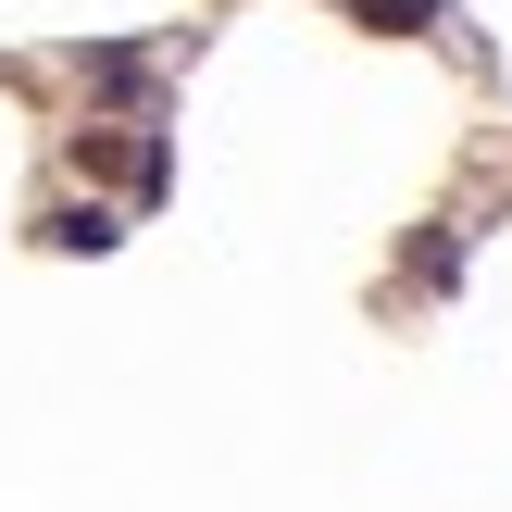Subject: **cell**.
Listing matches in <instances>:
<instances>
[{"label":"cell","mask_w":512,"mask_h":512,"mask_svg":"<svg viewBox=\"0 0 512 512\" xmlns=\"http://www.w3.org/2000/svg\"><path fill=\"white\" fill-rule=\"evenodd\" d=\"M38 238H50V250H88V263H100V250H113L125 225H113V200H63V213L38 225Z\"/></svg>","instance_id":"cell-1"},{"label":"cell","mask_w":512,"mask_h":512,"mask_svg":"<svg viewBox=\"0 0 512 512\" xmlns=\"http://www.w3.org/2000/svg\"><path fill=\"white\" fill-rule=\"evenodd\" d=\"M75 75H88V88H113V100H138V88H150V50L100 38V50H75Z\"/></svg>","instance_id":"cell-2"},{"label":"cell","mask_w":512,"mask_h":512,"mask_svg":"<svg viewBox=\"0 0 512 512\" xmlns=\"http://www.w3.org/2000/svg\"><path fill=\"white\" fill-rule=\"evenodd\" d=\"M450 275H463V238H450V225H425V238H413V288H450Z\"/></svg>","instance_id":"cell-3"},{"label":"cell","mask_w":512,"mask_h":512,"mask_svg":"<svg viewBox=\"0 0 512 512\" xmlns=\"http://www.w3.org/2000/svg\"><path fill=\"white\" fill-rule=\"evenodd\" d=\"M350 13L388 25V38H425V25H438V0H350Z\"/></svg>","instance_id":"cell-4"}]
</instances>
